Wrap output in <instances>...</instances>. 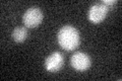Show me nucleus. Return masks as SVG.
<instances>
[{
  "mask_svg": "<svg viewBox=\"0 0 122 81\" xmlns=\"http://www.w3.org/2000/svg\"><path fill=\"white\" fill-rule=\"evenodd\" d=\"M58 43L66 51H73L79 46V33L74 26L64 25L58 33Z\"/></svg>",
  "mask_w": 122,
  "mask_h": 81,
  "instance_id": "nucleus-1",
  "label": "nucleus"
},
{
  "mask_svg": "<svg viewBox=\"0 0 122 81\" xmlns=\"http://www.w3.org/2000/svg\"><path fill=\"white\" fill-rule=\"evenodd\" d=\"M43 20V12L38 7H30L25 12L22 16V22L25 28L34 29L39 25Z\"/></svg>",
  "mask_w": 122,
  "mask_h": 81,
  "instance_id": "nucleus-2",
  "label": "nucleus"
},
{
  "mask_svg": "<svg viewBox=\"0 0 122 81\" xmlns=\"http://www.w3.org/2000/svg\"><path fill=\"white\" fill-rule=\"evenodd\" d=\"M109 11V7L106 6L103 3H96V4L92 5L87 13L89 19L94 22V24H100L105 19L107 13Z\"/></svg>",
  "mask_w": 122,
  "mask_h": 81,
  "instance_id": "nucleus-3",
  "label": "nucleus"
},
{
  "mask_svg": "<svg viewBox=\"0 0 122 81\" xmlns=\"http://www.w3.org/2000/svg\"><path fill=\"white\" fill-rule=\"evenodd\" d=\"M64 57L60 52H54L50 54L45 60V68L49 72H57L63 67Z\"/></svg>",
  "mask_w": 122,
  "mask_h": 81,
  "instance_id": "nucleus-4",
  "label": "nucleus"
},
{
  "mask_svg": "<svg viewBox=\"0 0 122 81\" xmlns=\"http://www.w3.org/2000/svg\"><path fill=\"white\" fill-rule=\"evenodd\" d=\"M91 59L86 53L76 52L72 55L70 59V64L76 71H86L91 67Z\"/></svg>",
  "mask_w": 122,
  "mask_h": 81,
  "instance_id": "nucleus-5",
  "label": "nucleus"
},
{
  "mask_svg": "<svg viewBox=\"0 0 122 81\" xmlns=\"http://www.w3.org/2000/svg\"><path fill=\"white\" fill-rule=\"evenodd\" d=\"M29 36L28 29L24 26H17L12 32V38L16 43H24Z\"/></svg>",
  "mask_w": 122,
  "mask_h": 81,
  "instance_id": "nucleus-6",
  "label": "nucleus"
},
{
  "mask_svg": "<svg viewBox=\"0 0 122 81\" xmlns=\"http://www.w3.org/2000/svg\"><path fill=\"white\" fill-rule=\"evenodd\" d=\"M102 3H103V4H105L106 6H108L110 8V7H111L113 4H115L116 1H115V0H105V1H102Z\"/></svg>",
  "mask_w": 122,
  "mask_h": 81,
  "instance_id": "nucleus-7",
  "label": "nucleus"
}]
</instances>
